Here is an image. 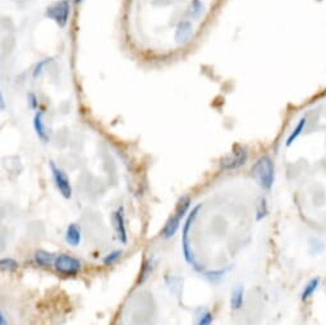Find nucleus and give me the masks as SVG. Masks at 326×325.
Instances as JSON below:
<instances>
[{
  "label": "nucleus",
  "mask_w": 326,
  "mask_h": 325,
  "mask_svg": "<svg viewBox=\"0 0 326 325\" xmlns=\"http://www.w3.org/2000/svg\"><path fill=\"white\" fill-rule=\"evenodd\" d=\"M252 176L255 177L257 183L263 188L270 189L275 179V168H274L273 160L268 155L261 156L252 167Z\"/></svg>",
  "instance_id": "1"
},
{
  "label": "nucleus",
  "mask_w": 326,
  "mask_h": 325,
  "mask_svg": "<svg viewBox=\"0 0 326 325\" xmlns=\"http://www.w3.org/2000/svg\"><path fill=\"white\" fill-rule=\"evenodd\" d=\"M201 208L202 205L200 204V205H196L193 209H192V211L188 214V216H187L186 223H184V226H183V231H182V250H183L184 260H186V262L188 263L194 270H197V272H202V267L197 263L196 258H194L193 252H192L191 250V246H189L188 237H189V230H191V226L192 224H193L194 219H196L197 215H199Z\"/></svg>",
  "instance_id": "2"
},
{
  "label": "nucleus",
  "mask_w": 326,
  "mask_h": 325,
  "mask_svg": "<svg viewBox=\"0 0 326 325\" xmlns=\"http://www.w3.org/2000/svg\"><path fill=\"white\" fill-rule=\"evenodd\" d=\"M45 16L55 22L60 28H64L68 24L69 17H71V2L69 0L56 2L53 6L48 7Z\"/></svg>",
  "instance_id": "3"
},
{
  "label": "nucleus",
  "mask_w": 326,
  "mask_h": 325,
  "mask_svg": "<svg viewBox=\"0 0 326 325\" xmlns=\"http://www.w3.org/2000/svg\"><path fill=\"white\" fill-rule=\"evenodd\" d=\"M247 160H248V151H247V149L246 147L238 146L233 151L221 157L220 167L224 171H234V169H238L242 166H244Z\"/></svg>",
  "instance_id": "4"
},
{
  "label": "nucleus",
  "mask_w": 326,
  "mask_h": 325,
  "mask_svg": "<svg viewBox=\"0 0 326 325\" xmlns=\"http://www.w3.org/2000/svg\"><path fill=\"white\" fill-rule=\"evenodd\" d=\"M54 267H55L56 272L61 273V274L75 275L80 272L82 265H81V262L78 258L64 253V255H59L58 257L55 258Z\"/></svg>",
  "instance_id": "5"
},
{
  "label": "nucleus",
  "mask_w": 326,
  "mask_h": 325,
  "mask_svg": "<svg viewBox=\"0 0 326 325\" xmlns=\"http://www.w3.org/2000/svg\"><path fill=\"white\" fill-rule=\"evenodd\" d=\"M50 171L53 174V179L55 182V186L58 188V191L60 192V194L64 199H71L72 196V187L69 183V179L67 177V174L61 171L59 167L55 166V162L50 161Z\"/></svg>",
  "instance_id": "6"
},
{
  "label": "nucleus",
  "mask_w": 326,
  "mask_h": 325,
  "mask_svg": "<svg viewBox=\"0 0 326 325\" xmlns=\"http://www.w3.org/2000/svg\"><path fill=\"white\" fill-rule=\"evenodd\" d=\"M193 36V24L191 21H180L175 27L174 40L178 45H184L188 41H191Z\"/></svg>",
  "instance_id": "7"
},
{
  "label": "nucleus",
  "mask_w": 326,
  "mask_h": 325,
  "mask_svg": "<svg viewBox=\"0 0 326 325\" xmlns=\"http://www.w3.org/2000/svg\"><path fill=\"white\" fill-rule=\"evenodd\" d=\"M113 221H114V228L117 231V236L120 242L127 243V228H125V219H124V209L119 208L113 215Z\"/></svg>",
  "instance_id": "8"
},
{
  "label": "nucleus",
  "mask_w": 326,
  "mask_h": 325,
  "mask_svg": "<svg viewBox=\"0 0 326 325\" xmlns=\"http://www.w3.org/2000/svg\"><path fill=\"white\" fill-rule=\"evenodd\" d=\"M34 129L41 141H44V142L49 141L48 132H46V125H45V122H44V112L38 110V112L35 113Z\"/></svg>",
  "instance_id": "9"
},
{
  "label": "nucleus",
  "mask_w": 326,
  "mask_h": 325,
  "mask_svg": "<svg viewBox=\"0 0 326 325\" xmlns=\"http://www.w3.org/2000/svg\"><path fill=\"white\" fill-rule=\"evenodd\" d=\"M182 218H183V215L175 211L174 215L170 216V219L167 221V224H165L164 230H162L161 232L162 237L164 238L173 237V236L177 233L178 228H179V224H180V220H182Z\"/></svg>",
  "instance_id": "10"
},
{
  "label": "nucleus",
  "mask_w": 326,
  "mask_h": 325,
  "mask_svg": "<svg viewBox=\"0 0 326 325\" xmlns=\"http://www.w3.org/2000/svg\"><path fill=\"white\" fill-rule=\"evenodd\" d=\"M66 242L68 243V245L73 246V247L80 245L81 230L78 228V225H76V224H69L66 232Z\"/></svg>",
  "instance_id": "11"
},
{
  "label": "nucleus",
  "mask_w": 326,
  "mask_h": 325,
  "mask_svg": "<svg viewBox=\"0 0 326 325\" xmlns=\"http://www.w3.org/2000/svg\"><path fill=\"white\" fill-rule=\"evenodd\" d=\"M55 258L56 257H54L53 253L44 250H39L35 253V260H36V263L40 267H50V265H54L55 264Z\"/></svg>",
  "instance_id": "12"
},
{
  "label": "nucleus",
  "mask_w": 326,
  "mask_h": 325,
  "mask_svg": "<svg viewBox=\"0 0 326 325\" xmlns=\"http://www.w3.org/2000/svg\"><path fill=\"white\" fill-rule=\"evenodd\" d=\"M244 301V289L242 285H237L232 292L231 296V307L233 310H239Z\"/></svg>",
  "instance_id": "13"
},
{
  "label": "nucleus",
  "mask_w": 326,
  "mask_h": 325,
  "mask_svg": "<svg viewBox=\"0 0 326 325\" xmlns=\"http://www.w3.org/2000/svg\"><path fill=\"white\" fill-rule=\"evenodd\" d=\"M318 284H320V279L318 278H312L311 280H308L307 284L303 288L302 294H301V300L302 301H307L311 296L316 292V289L318 288Z\"/></svg>",
  "instance_id": "14"
},
{
  "label": "nucleus",
  "mask_w": 326,
  "mask_h": 325,
  "mask_svg": "<svg viewBox=\"0 0 326 325\" xmlns=\"http://www.w3.org/2000/svg\"><path fill=\"white\" fill-rule=\"evenodd\" d=\"M18 268V263L11 257H4L0 262V269L3 272H14Z\"/></svg>",
  "instance_id": "15"
},
{
  "label": "nucleus",
  "mask_w": 326,
  "mask_h": 325,
  "mask_svg": "<svg viewBox=\"0 0 326 325\" xmlns=\"http://www.w3.org/2000/svg\"><path fill=\"white\" fill-rule=\"evenodd\" d=\"M204 12V4L201 3V0H192L191 7H189V14L193 18H199Z\"/></svg>",
  "instance_id": "16"
},
{
  "label": "nucleus",
  "mask_w": 326,
  "mask_h": 325,
  "mask_svg": "<svg viewBox=\"0 0 326 325\" xmlns=\"http://www.w3.org/2000/svg\"><path fill=\"white\" fill-rule=\"evenodd\" d=\"M268 213L269 210H268V204H266V200L264 198H261L257 204V215H256V219H257V220H263V219L268 215Z\"/></svg>",
  "instance_id": "17"
},
{
  "label": "nucleus",
  "mask_w": 326,
  "mask_h": 325,
  "mask_svg": "<svg viewBox=\"0 0 326 325\" xmlns=\"http://www.w3.org/2000/svg\"><path fill=\"white\" fill-rule=\"evenodd\" d=\"M303 125H305V120H301V123L297 125V128H296L295 131H293L292 134H290V136L288 137V141H286V145H292L293 142H295V140L297 139L298 136H300L301 131L303 129Z\"/></svg>",
  "instance_id": "18"
},
{
  "label": "nucleus",
  "mask_w": 326,
  "mask_h": 325,
  "mask_svg": "<svg viewBox=\"0 0 326 325\" xmlns=\"http://www.w3.org/2000/svg\"><path fill=\"white\" fill-rule=\"evenodd\" d=\"M120 256H122V251H113V252H110L105 258H104V264L105 265L113 264V263L117 262Z\"/></svg>",
  "instance_id": "19"
},
{
  "label": "nucleus",
  "mask_w": 326,
  "mask_h": 325,
  "mask_svg": "<svg viewBox=\"0 0 326 325\" xmlns=\"http://www.w3.org/2000/svg\"><path fill=\"white\" fill-rule=\"evenodd\" d=\"M212 319H214V316H212L211 312L206 311V312H204L201 316H200L197 325H211Z\"/></svg>",
  "instance_id": "20"
},
{
  "label": "nucleus",
  "mask_w": 326,
  "mask_h": 325,
  "mask_svg": "<svg viewBox=\"0 0 326 325\" xmlns=\"http://www.w3.org/2000/svg\"><path fill=\"white\" fill-rule=\"evenodd\" d=\"M50 61H51V59H45V60L40 61V63H39L38 66H36V67H35V70H34V77H35V78L39 77V76H40L41 73H43L44 68H45L46 66H48V64L50 63Z\"/></svg>",
  "instance_id": "21"
},
{
  "label": "nucleus",
  "mask_w": 326,
  "mask_h": 325,
  "mask_svg": "<svg viewBox=\"0 0 326 325\" xmlns=\"http://www.w3.org/2000/svg\"><path fill=\"white\" fill-rule=\"evenodd\" d=\"M27 100H28V104H29V108L31 109H38V98L35 96V93H28L27 95Z\"/></svg>",
  "instance_id": "22"
},
{
  "label": "nucleus",
  "mask_w": 326,
  "mask_h": 325,
  "mask_svg": "<svg viewBox=\"0 0 326 325\" xmlns=\"http://www.w3.org/2000/svg\"><path fill=\"white\" fill-rule=\"evenodd\" d=\"M0 325H8L6 316H4V312H0Z\"/></svg>",
  "instance_id": "23"
},
{
  "label": "nucleus",
  "mask_w": 326,
  "mask_h": 325,
  "mask_svg": "<svg viewBox=\"0 0 326 325\" xmlns=\"http://www.w3.org/2000/svg\"><path fill=\"white\" fill-rule=\"evenodd\" d=\"M82 2H83V0H75L76 4H80V3H82Z\"/></svg>",
  "instance_id": "24"
}]
</instances>
